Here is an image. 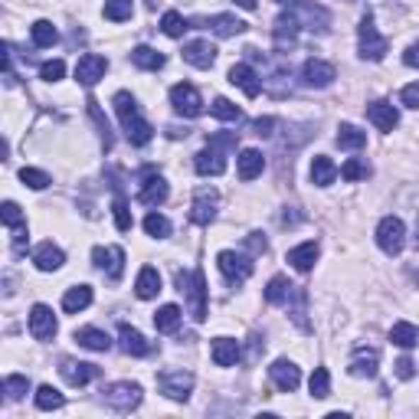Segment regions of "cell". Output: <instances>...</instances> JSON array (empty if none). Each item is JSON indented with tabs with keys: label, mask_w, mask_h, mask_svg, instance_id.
Masks as SVG:
<instances>
[{
	"label": "cell",
	"mask_w": 419,
	"mask_h": 419,
	"mask_svg": "<svg viewBox=\"0 0 419 419\" xmlns=\"http://www.w3.org/2000/svg\"><path fill=\"white\" fill-rule=\"evenodd\" d=\"M177 285H180V291H187L190 318H194V321H206V279H203V269L177 272Z\"/></svg>",
	"instance_id": "cell-1"
},
{
	"label": "cell",
	"mask_w": 419,
	"mask_h": 419,
	"mask_svg": "<svg viewBox=\"0 0 419 419\" xmlns=\"http://www.w3.org/2000/svg\"><path fill=\"white\" fill-rule=\"evenodd\" d=\"M376 246L384 249L386 256H400L403 246H406V226H403L400 216H384L380 226H376Z\"/></svg>",
	"instance_id": "cell-2"
},
{
	"label": "cell",
	"mask_w": 419,
	"mask_h": 419,
	"mask_svg": "<svg viewBox=\"0 0 419 419\" xmlns=\"http://www.w3.org/2000/svg\"><path fill=\"white\" fill-rule=\"evenodd\" d=\"M357 36H360V56L370 62L376 60H384L386 50H390V43H386V36L376 33V26H374V17H364L357 26Z\"/></svg>",
	"instance_id": "cell-3"
},
{
	"label": "cell",
	"mask_w": 419,
	"mask_h": 419,
	"mask_svg": "<svg viewBox=\"0 0 419 419\" xmlns=\"http://www.w3.org/2000/svg\"><path fill=\"white\" fill-rule=\"evenodd\" d=\"M216 265H220V272L226 275L233 285L246 282L249 275H252V259L242 256V252H233V249H223L220 256H216Z\"/></svg>",
	"instance_id": "cell-4"
},
{
	"label": "cell",
	"mask_w": 419,
	"mask_h": 419,
	"mask_svg": "<svg viewBox=\"0 0 419 419\" xmlns=\"http://www.w3.org/2000/svg\"><path fill=\"white\" fill-rule=\"evenodd\" d=\"M157 390L167 400H187L190 390H194V374H187V370H164L157 376Z\"/></svg>",
	"instance_id": "cell-5"
},
{
	"label": "cell",
	"mask_w": 419,
	"mask_h": 419,
	"mask_svg": "<svg viewBox=\"0 0 419 419\" xmlns=\"http://www.w3.org/2000/svg\"><path fill=\"white\" fill-rule=\"evenodd\" d=\"M171 105L184 118H197L200 111H203V99H200V92L190 86V82H177V86L171 89Z\"/></svg>",
	"instance_id": "cell-6"
},
{
	"label": "cell",
	"mask_w": 419,
	"mask_h": 419,
	"mask_svg": "<svg viewBox=\"0 0 419 419\" xmlns=\"http://www.w3.org/2000/svg\"><path fill=\"white\" fill-rule=\"evenodd\" d=\"M105 403L118 413H131L141 403V386L138 384H111L105 390Z\"/></svg>",
	"instance_id": "cell-7"
},
{
	"label": "cell",
	"mask_w": 419,
	"mask_h": 419,
	"mask_svg": "<svg viewBox=\"0 0 419 419\" xmlns=\"http://www.w3.org/2000/svg\"><path fill=\"white\" fill-rule=\"evenodd\" d=\"M56 315H52L50 305H33L30 308V334H33L36 341H52V334H56Z\"/></svg>",
	"instance_id": "cell-8"
},
{
	"label": "cell",
	"mask_w": 419,
	"mask_h": 419,
	"mask_svg": "<svg viewBox=\"0 0 419 419\" xmlns=\"http://www.w3.org/2000/svg\"><path fill=\"white\" fill-rule=\"evenodd\" d=\"M105 69H108V60H105V56L86 52V56L76 62V79L82 82V86H95L99 79H105Z\"/></svg>",
	"instance_id": "cell-9"
},
{
	"label": "cell",
	"mask_w": 419,
	"mask_h": 419,
	"mask_svg": "<svg viewBox=\"0 0 419 419\" xmlns=\"http://www.w3.org/2000/svg\"><path fill=\"white\" fill-rule=\"evenodd\" d=\"M194 167H197L200 177H220V174L226 171V155H223L220 147L206 145L203 151H197V157H194Z\"/></svg>",
	"instance_id": "cell-10"
},
{
	"label": "cell",
	"mask_w": 419,
	"mask_h": 419,
	"mask_svg": "<svg viewBox=\"0 0 419 419\" xmlns=\"http://www.w3.org/2000/svg\"><path fill=\"white\" fill-rule=\"evenodd\" d=\"M269 376H272V384L282 390V393H295L301 384V370L291 364V360H275L272 367H269Z\"/></svg>",
	"instance_id": "cell-11"
},
{
	"label": "cell",
	"mask_w": 419,
	"mask_h": 419,
	"mask_svg": "<svg viewBox=\"0 0 419 419\" xmlns=\"http://www.w3.org/2000/svg\"><path fill=\"white\" fill-rule=\"evenodd\" d=\"M213 216H216V190H210V187L197 190L194 206H190V220L197 223V226H210Z\"/></svg>",
	"instance_id": "cell-12"
},
{
	"label": "cell",
	"mask_w": 419,
	"mask_h": 419,
	"mask_svg": "<svg viewBox=\"0 0 419 419\" xmlns=\"http://www.w3.org/2000/svg\"><path fill=\"white\" fill-rule=\"evenodd\" d=\"M60 374H62V380H66L69 386H86V384H92L102 370L95 367V364H82V360H62Z\"/></svg>",
	"instance_id": "cell-13"
},
{
	"label": "cell",
	"mask_w": 419,
	"mask_h": 419,
	"mask_svg": "<svg viewBox=\"0 0 419 419\" xmlns=\"http://www.w3.org/2000/svg\"><path fill=\"white\" fill-rule=\"evenodd\" d=\"M367 118L374 121L380 131H393L400 125V111L393 108V102H386V99H376V102L367 105Z\"/></svg>",
	"instance_id": "cell-14"
},
{
	"label": "cell",
	"mask_w": 419,
	"mask_h": 419,
	"mask_svg": "<svg viewBox=\"0 0 419 419\" xmlns=\"http://www.w3.org/2000/svg\"><path fill=\"white\" fill-rule=\"evenodd\" d=\"M301 76H305L308 86L328 89L334 79H337V72H334V66H331V62H325V60H308L305 66H301Z\"/></svg>",
	"instance_id": "cell-15"
},
{
	"label": "cell",
	"mask_w": 419,
	"mask_h": 419,
	"mask_svg": "<svg viewBox=\"0 0 419 419\" xmlns=\"http://www.w3.org/2000/svg\"><path fill=\"white\" fill-rule=\"evenodd\" d=\"M92 259L99 269H105V272L111 275V279H121V272H125V249L111 246V249H92Z\"/></svg>",
	"instance_id": "cell-16"
},
{
	"label": "cell",
	"mask_w": 419,
	"mask_h": 419,
	"mask_svg": "<svg viewBox=\"0 0 419 419\" xmlns=\"http://www.w3.org/2000/svg\"><path fill=\"white\" fill-rule=\"evenodd\" d=\"M230 82L233 86H240L242 92L249 95V99H256L259 92H262V82H259V72L252 66H246V62H236V66L230 69Z\"/></svg>",
	"instance_id": "cell-17"
},
{
	"label": "cell",
	"mask_w": 419,
	"mask_h": 419,
	"mask_svg": "<svg viewBox=\"0 0 419 419\" xmlns=\"http://www.w3.org/2000/svg\"><path fill=\"white\" fill-rule=\"evenodd\" d=\"M184 60L197 69H210L216 62V46L206 43V40H194V43L184 46Z\"/></svg>",
	"instance_id": "cell-18"
},
{
	"label": "cell",
	"mask_w": 419,
	"mask_h": 419,
	"mask_svg": "<svg viewBox=\"0 0 419 419\" xmlns=\"http://www.w3.org/2000/svg\"><path fill=\"white\" fill-rule=\"evenodd\" d=\"M138 200L145 206H157L167 200V180L161 177V174H147L145 184H141V194H138Z\"/></svg>",
	"instance_id": "cell-19"
},
{
	"label": "cell",
	"mask_w": 419,
	"mask_h": 419,
	"mask_svg": "<svg viewBox=\"0 0 419 419\" xmlns=\"http://www.w3.org/2000/svg\"><path fill=\"white\" fill-rule=\"evenodd\" d=\"M118 341H121V351L131 354V357H145V354H151V344L145 341V334L135 331L131 325L118 328Z\"/></svg>",
	"instance_id": "cell-20"
},
{
	"label": "cell",
	"mask_w": 419,
	"mask_h": 419,
	"mask_svg": "<svg viewBox=\"0 0 419 419\" xmlns=\"http://www.w3.org/2000/svg\"><path fill=\"white\" fill-rule=\"evenodd\" d=\"M33 262L40 272H56V269H62V262H66V252H62L60 246H52V242H43V246H36Z\"/></svg>",
	"instance_id": "cell-21"
},
{
	"label": "cell",
	"mask_w": 419,
	"mask_h": 419,
	"mask_svg": "<svg viewBox=\"0 0 419 419\" xmlns=\"http://www.w3.org/2000/svg\"><path fill=\"white\" fill-rule=\"evenodd\" d=\"M236 167H240L242 180H256L259 174H262V167H265L262 151H256V147H242L240 157H236Z\"/></svg>",
	"instance_id": "cell-22"
},
{
	"label": "cell",
	"mask_w": 419,
	"mask_h": 419,
	"mask_svg": "<svg viewBox=\"0 0 419 419\" xmlns=\"http://www.w3.org/2000/svg\"><path fill=\"white\" fill-rule=\"evenodd\" d=\"M376 364H380V354H376L374 347H360V351L351 357L347 370H351L354 376H374L376 374Z\"/></svg>",
	"instance_id": "cell-23"
},
{
	"label": "cell",
	"mask_w": 419,
	"mask_h": 419,
	"mask_svg": "<svg viewBox=\"0 0 419 419\" xmlns=\"http://www.w3.org/2000/svg\"><path fill=\"white\" fill-rule=\"evenodd\" d=\"M240 360V341L233 337H216L213 341V364L216 367H233Z\"/></svg>",
	"instance_id": "cell-24"
},
{
	"label": "cell",
	"mask_w": 419,
	"mask_h": 419,
	"mask_svg": "<svg viewBox=\"0 0 419 419\" xmlns=\"http://www.w3.org/2000/svg\"><path fill=\"white\" fill-rule=\"evenodd\" d=\"M135 291H138V298H155L157 291H161V275H157L155 265H145L141 272H138V282H135Z\"/></svg>",
	"instance_id": "cell-25"
},
{
	"label": "cell",
	"mask_w": 419,
	"mask_h": 419,
	"mask_svg": "<svg viewBox=\"0 0 419 419\" xmlns=\"http://www.w3.org/2000/svg\"><path fill=\"white\" fill-rule=\"evenodd\" d=\"M334 180H337V167H334L331 157L318 155L315 161H311V184L315 187H331Z\"/></svg>",
	"instance_id": "cell-26"
},
{
	"label": "cell",
	"mask_w": 419,
	"mask_h": 419,
	"mask_svg": "<svg viewBox=\"0 0 419 419\" xmlns=\"http://www.w3.org/2000/svg\"><path fill=\"white\" fill-rule=\"evenodd\" d=\"M92 305V289L89 285H76V289H69L66 295H62V311L66 315H79L82 308H89Z\"/></svg>",
	"instance_id": "cell-27"
},
{
	"label": "cell",
	"mask_w": 419,
	"mask_h": 419,
	"mask_svg": "<svg viewBox=\"0 0 419 419\" xmlns=\"http://www.w3.org/2000/svg\"><path fill=\"white\" fill-rule=\"evenodd\" d=\"M125 138H128L131 145L138 147H145L151 138H155V128H151V121H145L141 115H135V118L125 121Z\"/></svg>",
	"instance_id": "cell-28"
},
{
	"label": "cell",
	"mask_w": 419,
	"mask_h": 419,
	"mask_svg": "<svg viewBox=\"0 0 419 419\" xmlns=\"http://www.w3.org/2000/svg\"><path fill=\"white\" fill-rule=\"evenodd\" d=\"M206 26H210L216 36H240L242 30H246V23H242L240 17H233V13H216V17L206 20Z\"/></svg>",
	"instance_id": "cell-29"
},
{
	"label": "cell",
	"mask_w": 419,
	"mask_h": 419,
	"mask_svg": "<svg viewBox=\"0 0 419 419\" xmlns=\"http://www.w3.org/2000/svg\"><path fill=\"white\" fill-rule=\"evenodd\" d=\"M390 341H393L396 347H403V351H410V347L419 344V328L410 325V321H396V325L390 328Z\"/></svg>",
	"instance_id": "cell-30"
},
{
	"label": "cell",
	"mask_w": 419,
	"mask_h": 419,
	"mask_svg": "<svg viewBox=\"0 0 419 419\" xmlns=\"http://www.w3.org/2000/svg\"><path fill=\"white\" fill-rule=\"evenodd\" d=\"M334 141H337V147H344V151H360V147H367V135H364L357 125H341Z\"/></svg>",
	"instance_id": "cell-31"
},
{
	"label": "cell",
	"mask_w": 419,
	"mask_h": 419,
	"mask_svg": "<svg viewBox=\"0 0 419 419\" xmlns=\"http://www.w3.org/2000/svg\"><path fill=\"white\" fill-rule=\"evenodd\" d=\"M318 259V242H301V246L289 249V262L298 269V272H308Z\"/></svg>",
	"instance_id": "cell-32"
},
{
	"label": "cell",
	"mask_w": 419,
	"mask_h": 419,
	"mask_svg": "<svg viewBox=\"0 0 419 419\" xmlns=\"http://www.w3.org/2000/svg\"><path fill=\"white\" fill-rule=\"evenodd\" d=\"M76 341L82 344V347H89V351H108L111 347V337L105 331H99V328H82V331H76Z\"/></svg>",
	"instance_id": "cell-33"
},
{
	"label": "cell",
	"mask_w": 419,
	"mask_h": 419,
	"mask_svg": "<svg viewBox=\"0 0 419 419\" xmlns=\"http://www.w3.org/2000/svg\"><path fill=\"white\" fill-rule=\"evenodd\" d=\"M180 318H184V311H180L177 305H164V308H157V315H155V328L161 334H171L180 328Z\"/></svg>",
	"instance_id": "cell-34"
},
{
	"label": "cell",
	"mask_w": 419,
	"mask_h": 419,
	"mask_svg": "<svg viewBox=\"0 0 419 419\" xmlns=\"http://www.w3.org/2000/svg\"><path fill=\"white\" fill-rule=\"evenodd\" d=\"M291 289H295V285H291L285 275H275L272 282L265 285V301H269V305H285L289 295H291Z\"/></svg>",
	"instance_id": "cell-35"
},
{
	"label": "cell",
	"mask_w": 419,
	"mask_h": 419,
	"mask_svg": "<svg viewBox=\"0 0 419 419\" xmlns=\"http://www.w3.org/2000/svg\"><path fill=\"white\" fill-rule=\"evenodd\" d=\"M131 62L141 69H151V72H157V69L164 66V56L157 50H151V46H135L131 50Z\"/></svg>",
	"instance_id": "cell-36"
},
{
	"label": "cell",
	"mask_w": 419,
	"mask_h": 419,
	"mask_svg": "<svg viewBox=\"0 0 419 419\" xmlns=\"http://www.w3.org/2000/svg\"><path fill=\"white\" fill-rule=\"evenodd\" d=\"M30 36H33V43L40 46V50H50V46L60 40V33H56V26H52L50 20H36V23L30 26Z\"/></svg>",
	"instance_id": "cell-37"
},
{
	"label": "cell",
	"mask_w": 419,
	"mask_h": 419,
	"mask_svg": "<svg viewBox=\"0 0 419 419\" xmlns=\"http://www.w3.org/2000/svg\"><path fill=\"white\" fill-rule=\"evenodd\" d=\"M33 400H36V410H46V413H50V410H60L62 403H66V396H62L56 386L46 384V386H40V390H36Z\"/></svg>",
	"instance_id": "cell-38"
},
{
	"label": "cell",
	"mask_w": 419,
	"mask_h": 419,
	"mask_svg": "<svg viewBox=\"0 0 419 419\" xmlns=\"http://www.w3.org/2000/svg\"><path fill=\"white\" fill-rule=\"evenodd\" d=\"M295 36H298V17H295V13H282V17L275 20V40L285 46V43H291Z\"/></svg>",
	"instance_id": "cell-39"
},
{
	"label": "cell",
	"mask_w": 419,
	"mask_h": 419,
	"mask_svg": "<svg viewBox=\"0 0 419 419\" xmlns=\"http://www.w3.org/2000/svg\"><path fill=\"white\" fill-rule=\"evenodd\" d=\"M135 13V0H105V17L111 23H121V20H128Z\"/></svg>",
	"instance_id": "cell-40"
},
{
	"label": "cell",
	"mask_w": 419,
	"mask_h": 419,
	"mask_svg": "<svg viewBox=\"0 0 419 419\" xmlns=\"http://www.w3.org/2000/svg\"><path fill=\"white\" fill-rule=\"evenodd\" d=\"M111 105H115V115L121 118V125L138 115V102H135V95H131V92H118L115 99H111Z\"/></svg>",
	"instance_id": "cell-41"
},
{
	"label": "cell",
	"mask_w": 419,
	"mask_h": 419,
	"mask_svg": "<svg viewBox=\"0 0 419 419\" xmlns=\"http://www.w3.org/2000/svg\"><path fill=\"white\" fill-rule=\"evenodd\" d=\"M145 233L147 236H155V240H164V236H171V220L161 213H147L145 216Z\"/></svg>",
	"instance_id": "cell-42"
},
{
	"label": "cell",
	"mask_w": 419,
	"mask_h": 419,
	"mask_svg": "<svg viewBox=\"0 0 419 419\" xmlns=\"http://www.w3.org/2000/svg\"><path fill=\"white\" fill-rule=\"evenodd\" d=\"M308 386H311V396H315V400H325V396H331V374H328L325 367H318L315 374H311Z\"/></svg>",
	"instance_id": "cell-43"
},
{
	"label": "cell",
	"mask_w": 419,
	"mask_h": 419,
	"mask_svg": "<svg viewBox=\"0 0 419 419\" xmlns=\"http://www.w3.org/2000/svg\"><path fill=\"white\" fill-rule=\"evenodd\" d=\"M161 30L167 36H174V40H177V36H184V30H187V20L180 17L177 10H167V13L161 17Z\"/></svg>",
	"instance_id": "cell-44"
},
{
	"label": "cell",
	"mask_w": 419,
	"mask_h": 419,
	"mask_svg": "<svg viewBox=\"0 0 419 419\" xmlns=\"http://www.w3.org/2000/svg\"><path fill=\"white\" fill-rule=\"evenodd\" d=\"M210 111H213L220 121H240L242 118V111H240V105H233L230 99H216L213 105H210Z\"/></svg>",
	"instance_id": "cell-45"
},
{
	"label": "cell",
	"mask_w": 419,
	"mask_h": 419,
	"mask_svg": "<svg viewBox=\"0 0 419 419\" xmlns=\"http://www.w3.org/2000/svg\"><path fill=\"white\" fill-rule=\"evenodd\" d=\"M20 180H23L30 190H46V187L52 184L50 174H46V171H36V167H23V171H20Z\"/></svg>",
	"instance_id": "cell-46"
},
{
	"label": "cell",
	"mask_w": 419,
	"mask_h": 419,
	"mask_svg": "<svg viewBox=\"0 0 419 419\" xmlns=\"http://www.w3.org/2000/svg\"><path fill=\"white\" fill-rule=\"evenodd\" d=\"M30 390V380L20 374H10L7 380H4V393H7V400H20V396Z\"/></svg>",
	"instance_id": "cell-47"
},
{
	"label": "cell",
	"mask_w": 419,
	"mask_h": 419,
	"mask_svg": "<svg viewBox=\"0 0 419 419\" xmlns=\"http://www.w3.org/2000/svg\"><path fill=\"white\" fill-rule=\"evenodd\" d=\"M111 213H115V226H118L121 233L131 230V210H128V203H125L121 197H115V203H111Z\"/></svg>",
	"instance_id": "cell-48"
},
{
	"label": "cell",
	"mask_w": 419,
	"mask_h": 419,
	"mask_svg": "<svg viewBox=\"0 0 419 419\" xmlns=\"http://www.w3.org/2000/svg\"><path fill=\"white\" fill-rule=\"evenodd\" d=\"M62 76H66V62L62 60H50L40 66V79H46V82H60Z\"/></svg>",
	"instance_id": "cell-49"
},
{
	"label": "cell",
	"mask_w": 419,
	"mask_h": 419,
	"mask_svg": "<svg viewBox=\"0 0 419 419\" xmlns=\"http://www.w3.org/2000/svg\"><path fill=\"white\" fill-rule=\"evenodd\" d=\"M341 177L344 180H364V177H367V164L357 161V157H351V161L341 167Z\"/></svg>",
	"instance_id": "cell-50"
},
{
	"label": "cell",
	"mask_w": 419,
	"mask_h": 419,
	"mask_svg": "<svg viewBox=\"0 0 419 419\" xmlns=\"http://www.w3.org/2000/svg\"><path fill=\"white\" fill-rule=\"evenodd\" d=\"M246 249L252 252V256H262L265 249H269V242H265L262 233H249V236H246Z\"/></svg>",
	"instance_id": "cell-51"
},
{
	"label": "cell",
	"mask_w": 419,
	"mask_h": 419,
	"mask_svg": "<svg viewBox=\"0 0 419 419\" xmlns=\"http://www.w3.org/2000/svg\"><path fill=\"white\" fill-rule=\"evenodd\" d=\"M400 102L406 105V108H419V82H413V86H406L400 92Z\"/></svg>",
	"instance_id": "cell-52"
},
{
	"label": "cell",
	"mask_w": 419,
	"mask_h": 419,
	"mask_svg": "<svg viewBox=\"0 0 419 419\" xmlns=\"http://www.w3.org/2000/svg\"><path fill=\"white\" fill-rule=\"evenodd\" d=\"M413 374H416V364H413L410 357H400V360H396V376H400V380H410Z\"/></svg>",
	"instance_id": "cell-53"
},
{
	"label": "cell",
	"mask_w": 419,
	"mask_h": 419,
	"mask_svg": "<svg viewBox=\"0 0 419 419\" xmlns=\"http://www.w3.org/2000/svg\"><path fill=\"white\" fill-rule=\"evenodd\" d=\"M403 66H410V69H419V43L406 46V52H403Z\"/></svg>",
	"instance_id": "cell-54"
},
{
	"label": "cell",
	"mask_w": 419,
	"mask_h": 419,
	"mask_svg": "<svg viewBox=\"0 0 419 419\" xmlns=\"http://www.w3.org/2000/svg\"><path fill=\"white\" fill-rule=\"evenodd\" d=\"M213 147H236V135H213L210 138Z\"/></svg>",
	"instance_id": "cell-55"
},
{
	"label": "cell",
	"mask_w": 419,
	"mask_h": 419,
	"mask_svg": "<svg viewBox=\"0 0 419 419\" xmlns=\"http://www.w3.org/2000/svg\"><path fill=\"white\" fill-rule=\"evenodd\" d=\"M272 128H275L272 118H259L256 125H252V131H256V135H272Z\"/></svg>",
	"instance_id": "cell-56"
},
{
	"label": "cell",
	"mask_w": 419,
	"mask_h": 419,
	"mask_svg": "<svg viewBox=\"0 0 419 419\" xmlns=\"http://www.w3.org/2000/svg\"><path fill=\"white\" fill-rule=\"evenodd\" d=\"M256 4L259 0H236V7H242V10H256Z\"/></svg>",
	"instance_id": "cell-57"
},
{
	"label": "cell",
	"mask_w": 419,
	"mask_h": 419,
	"mask_svg": "<svg viewBox=\"0 0 419 419\" xmlns=\"http://www.w3.org/2000/svg\"><path fill=\"white\" fill-rule=\"evenodd\" d=\"M279 4H291V7H298L301 0H279Z\"/></svg>",
	"instance_id": "cell-58"
}]
</instances>
